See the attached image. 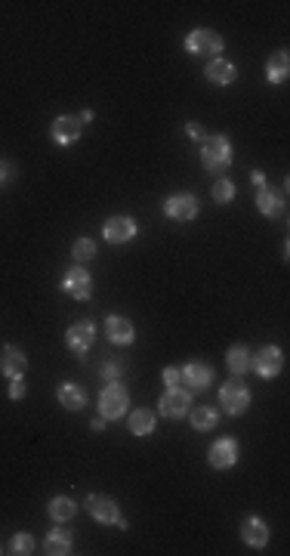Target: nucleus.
Returning a JSON list of instances; mask_svg holds the SVG:
<instances>
[{"label": "nucleus", "instance_id": "obj_1", "mask_svg": "<svg viewBox=\"0 0 290 556\" xmlns=\"http://www.w3.org/2000/svg\"><path fill=\"white\" fill-rule=\"evenodd\" d=\"M201 164L210 170V173H219L223 176L232 164V146L225 137H207L204 139V148H201Z\"/></svg>", "mask_w": 290, "mask_h": 556}, {"label": "nucleus", "instance_id": "obj_2", "mask_svg": "<svg viewBox=\"0 0 290 556\" xmlns=\"http://www.w3.org/2000/svg\"><path fill=\"white\" fill-rule=\"evenodd\" d=\"M219 402H223V411L238 417V415H244L247 405H250V389L244 387L241 377H232V380L219 389Z\"/></svg>", "mask_w": 290, "mask_h": 556}, {"label": "nucleus", "instance_id": "obj_3", "mask_svg": "<svg viewBox=\"0 0 290 556\" xmlns=\"http://www.w3.org/2000/svg\"><path fill=\"white\" fill-rule=\"evenodd\" d=\"M186 47H188V53H195V56H216V53H223V38H219L216 31H210V28H195L186 38Z\"/></svg>", "mask_w": 290, "mask_h": 556}, {"label": "nucleus", "instance_id": "obj_4", "mask_svg": "<svg viewBox=\"0 0 290 556\" xmlns=\"http://www.w3.org/2000/svg\"><path fill=\"white\" fill-rule=\"evenodd\" d=\"M87 510H90V516L99 519V523H105V525H121V529L127 525L121 510H118V504L111 501V497H105V495H90L87 497Z\"/></svg>", "mask_w": 290, "mask_h": 556}, {"label": "nucleus", "instance_id": "obj_5", "mask_svg": "<svg viewBox=\"0 0 290 556\" xmlns=\"http://www.w3.org/2000/svg\"><path fill=\"white\" fill-rule=\"evenodd\" d=\"M127 405H130V396H127V389L121 387V383H108V387L102 389L99 411H102L105 417H121L127 411Z\"/></svg>", "mask_w": 290, "mask_h": 556}, {"label": "nucleus", "instance_id": "obj_6", "mask_svg": "<svg viewBox=\"0 0 290 556\" xmlns=\"http://www.w3.org/2000/svg\"><path fill=\"white\" fill-rule=\"evenodd\" d=\"M188 405H192V396H188V389H179V387H167V393L161 396V415L164 417H182L188 411Z\"/></svg>", "mask_w": 290, "mask_h": 556}, {"label": "nucleus", "instance_id": "obj_7", "mask_svg": "<svg viewBox=\"0 0 290 556\" xmlns=\"http://www.w3.org/2000/svg\"><path fill=\"white\" fill-rule=\"evenodd\" d=\"M250 368L257 371L259 377H278V371L284 368V355H281L278 346H266L257 353V359L250 362Z\"/></svg>", "mask_w": 290, "mask_h": 556}, {"label": "nucleus", "instance_id": "obj_8", "mask_svg": "<svg viewBox=\"0 0 290 556\" xmlns=\"http://www.w3.org/2000/svg\"><path fill=\"white\" fill-rule=\"evenodd\" d=\"M62 291H65V294H72L74 300H87V297H90V291H93V281H90V272H87V269H81V266L68 269V272H65V278H62Z\"/></svg>", "mask_w": 290, "mask_h": 556}, {"label": "nucleus", "instance_id": "obj_9", "mask_svg": "<svg viewBox=\"0 0 290 556\" xmlns=\"http://www.w3.org/2000/svg\"><path fill=\"white\" fill-rule=\"evenodd\" d=\"M207 461H210V467H216V470H225V467H232V463L238 461V442L232 439V436H225V439H216L214 445H210V454H207Z\"/></svg>", "mask_w": 290, "mask_h": 556}, {"label": "nucleus", "instance_id": "obj_10", "mask_svg": "<svg viewBox=\"0 0 290 556\" xmlns=\"http://www.w3.org/2000/svg\"><path fill=\"white\" fill-rule=\"evenodd\" d=\"M93 340H96V327L90 325V322H77V325H72L65 331V343L74 349V353H87L90 346H93Z\"/></svg>", "mask_w": 290, "mask_h": 556}, {"label": "nucleus", "instance_id": "obj_11", "mask_svg": "<svg viewBox=\"0 0 290 556\" xmlns=\"http://www.w3.org/2000/svg\"><path fill=\"white\" fill-rule=\"evenodd\" d=\"M105 334H108V340H111V343H118V346L133 343V337H136L133 322H130V318H124V316H108V318H105Z\"/></svg>", "mask_w": 290, "mask_h": 556}, {"label": "nucleus", "instance_id": "obj_12", "mask_svg": "<svg viewBox=\"0 0 290 556\" xmlns=\"http://www.w3.org/2000/svg\"><path fill=\"white\" fill-rule=\"evenodd\" d=\"M105 241H111V245H124V241H130L133 235H136V223H133L130 217H111L108 223H105Z\"/></svg>", "mask_w": 290, "mask_h": 556}, {"label": "nucleus", "instance_id": "obj_13", "mask_svg": "<svg viewBox=\"0 0 290 556\" xmlns=\"http://www.w3.org/2000/svg\"><path fill=\"white\" fill-rule=\"evenodd\" d=\"M164 213L170 219H195L198 217V198L195 195H173L167 198Z\"/></svg>", "mask_w": 290, "mask_h": 556}, {"label": "nucleus", "instance_id": "obj_14", "mask_svg": "<svg viewBox=\"0 0 290 556\" xmlns=\"http://www.w3.org/2000/svg\"><path fill=\"white\" fill-rule=\"evenodd\" d=\"M49 133H53V139L59 142V146H68V142H74L77 137H81V121L72 118V115H62V118L53 121Z\"/></svg>", "mask_w": 290, "mask_h": 556}, {"label": "nucleus", "instance_id": "obj_15", "mask_svg": "<svg viewBox=\"0 0 290 556\" xmlns=\"http://www.w3.org/2000/svg\"><path fill=\"white\" fill-rule=\"evenodd\" d=\"M25 368H28V359H25L22 349H19V346H6L3 349V359H0V371H3L10 380H16V377L25 374Z\"/></svg>", "mask_w": 290, "mask_h": 556}, {"label": "nucleus", "instance_id": "obj_16", "mask_svg": "<svg viewBox=\"0 0 290 556\" xmlns=\"http://www.w3.org/2000/svg\"><path fill=\"white\" fill-rule=\"evenodd\" d=\"M241 538H244V544H250V547H266V541H268V525H266L259 516L244 519Z\"/></svg>", "mask_w": 290, "mask_h": 556}, {"label": "nucleus", "instance_id": "obj_17", "mask_svg": "<svg viewBox=\"0 0 290 556\" xmlns=\"http://www.w3.org/2000/svg\"><path fill=\"white\" fill-rule=\"evenodd\" d=\"M182 377H186V383L192 389H207L210 380H214V371H210V365H204V362H192V365L182 368Z\"/></svg>", "mask_w": 290, "mask_h": 556}, {"label": "nucleus", "instance_id": "obj_18", "mask_svg": "<svg viewBox=\"0 0 290 556\" xmlns=\"http://www.w3.org/2000/svg\"><path fill=\"white\" fill-rule=\"evenodd\" d=\"M257 208L263 217H278L281 210H284V201H281V195L275 189H268V185H263L257 195Z\"/></svg>", "mask_w": 290, "mask_h": 556}, {"label": "nucleus", "instance_id": "obj_19", "mask_svg": "<svg viewBox=\"0 0 290 556\" xmlns=\"http://www.w3.org/2000/svg\"><path fill=\"white\" fill-rule=\"evenodd\" d=\"M204 75H207V81H214V84H219V87H225V84H232L238 77V71H235V65H232V62H225V59H214L207 65V71H204Z\"/></svg>", "mask_w": 290, "mask_h": 556}, {"label": "nucleus", "instance_id": "obj_20", "mask_svg": "<svg viewBox=\"0 0 290 556\" xmlns=\"http://www.w3.org/2000/svg\"><path fill=\"white\" fill-rule=\"evenodd\" d=\"M72 550V532L68 529H53L47 534V553L49 556H65Z\"/></svg>", "mask_w": 290, "mask_h": 556}, {"label": "nucleus", "instance_id": "obj_21", "mask_svg": "<svg viewBox=\"0 0 290 556\" xmlns=\"http://www.w3.org/2000/svg\"><path fill=\"white\" fill-rule=\"evenodd\" d=\"M266 75H268V81H272V84H284V81H287V75H290V59H287L284 49H281V53H275L272 59H268Z\"/></svg>", "mask_w": 290, "mask_h": 556}, {"label": "nucleus", "instance_id": "obj_22", "mask_svg": "<svg viewBox=\"0 0 290 556\" xmlns=\"http://www.w3.org/2000/svg\"><path fill=\"white\" fill-rule=\"evenodd\" d=\"M77 513V504L72 497H53L49 501V519H56V523H72Z\"/></svg>", "mask_w": 290, "mask_h": 556}, {"label": "nucleus", "instance_id": "obj_23", "mask_svg": "<svg viewBox=\"0 0 290 556\" xmlns=\"http://www.w3.org/2000/svg\"><path fill=\"white\" fill-rule=\"evenodd\" d=\"M59 402H62V408L77 411V408H83L87 396H83V389L74 387V383H62V387H59Z\"/></svg>", "mask_w": 290, "mask_h": 556}, {"label": "nucleus", "instance_id": "obj_24", "mask_svg": "<svg viewBox=\"0 0 290 556\" xmlns=\"http://www.w3.org/2000/svg\"><path fill=\"white\" fill-rule=\"evenodd\" d=\"M250 349L247 346H232L229 349V368H232V374H247L250 371Z\"/></svg>", "mask_w": 290, "mask_h": 556}, {"label": "nucleus", "instance_id": "obj_25", "mask_svg": "<svg viewBox=\"0 0 290 556\" xmlns=\"http://www.w3.org/2000/svg\"><path fill=\"white\" fill-rule=\"evenodd\" d=\"M130 430L136 433V436H148V433L154 430V415L148 408H139L130 415Z\"/></svg>", "mask_w": 290, "mask_h": 556}, {"label": "nucleus", "instance_id": "obj_26", "mask_svg": "<svg viewBox=\"0 0 290 556\" xmlns=\"http://www.w3.org/2000/svg\"><path fill=\"white\" fill-rule=\"evenodd\" d=\"M192 426H195V430H201V433L214 430V426H216V411L214 408H195L192 411Z\"/></svg>", "mask_w": 290, "mask_h": 556}, {"label": "nucleus", "instance_id": "obj_27", "mask_svg": "<svg viewBox=\"0 0 290 556\" xmlns=\"http://www.w3.org/2000/svg\"><path fill=\"white\" fill-rule=\"evenodd\" d=\"M93 254H96V245L90 238H77L74 241V247H72V256L77 263H87V260H93Z\"/></svg>", "mask_w": 290, "mask_h": 556}, {"label": "nucleus", "instance_id": "obj_28", "mask_svg": "<svg viewBox=\"0 0 290 556\" xmlns=\"http://www.w3.org/2000/svg\"><path fill=\"white\" fill-rule=\"evenodd\" d=\"M214 198L219 204H229L232 198H235V185H232V180H216L214 183Z\"/></svg>", "mask_w": 290, "mask_h": 556}, {"label": "nucleus", "instance_id": "obj_29", "mask_svg": "<svg viewBox=\"0 0 290 556\" xmlns=\"http://www.w3.org/2000/svg\"><path fill=\"white\" fill-rule=\"evenodd\" d=\"M31 550H34V538H31V534H16V538H13V553L28 556Z\"/></svg>", "mask_w": 290, "mask_h": 556}, {"label": "nucleus", "instance_id": "obj_30", "mask_svg": "<svg viewBox=\"0 0 290 556\" xmlns=\"http://www.w3.org/2000/svg\"><path fill=\"white\" fill-rule=\"evenodd\" d=\"M25 393H28L25 380H22V377H16V380L10 383V399H25Z\"/></svg>", "mask_w": 290, "mask_h": 556}, {"label": "nucleus", "instance_id": "obj_31", "mask_svg": "<svg viewBox=\"0 0 290 556\" xmlns=\"http://www.w3.org/2000/svg\"><path fill=\"white\" fill-rule=\"evenodd\" d=\"M179 380H182L179 368H164V383H167V387H179Z\"/></svg>", "mask_w": 290, "mask_h": 556}, {"label": "nucleus", "instance_id": "obj_32", "mask_svg": "<svg viewBox=\"0 0 290 556\" xmlns=\"http://www.w3.org/2000/svg\"><path fill=\"white\" fill-rule=\"evenodd\" d=\"M105 377H108L111 383H118V380H121V365H115V362H108V365H105Z\"/></svg>", "mask_w": 290, "mask_h": 556}, {"label": "nucleus", "instance_id": "obj_33", "mask_svg": "<svg viewBox=\"0 0 290 556\" xmlns=\"http://www.w3.org/2000/svg\"><path fill=\"white\" fill-rule=\"evenodd\" d=\"M186 130H188V137H192V139H204V127H201V124H195V121L186 127Z\"/></svg>", "mask_w": 290, "mask_h": 556}, {"label": "nucleus", "instance_id": "obj_34", "mask_svg": "<svg viewBox=\"0 0 290 556\" xmlns=\"http://www.w3.org/2000/svg\"><path fill=\"white\" fill-rule=\"evenodd\" d=\"M90 426H93V430H96V433H99V430H105V415H102V417H99V415H96V417H93V424H90Z\"/></svg>", "mask_w": 290, "mask_h": 556}, {"label": "nucleus", "instance_id": "obj_35", "mask_svg": "<svg viewBox=\"0 0 290 556\" xmlns=\"http://www.w3.org/2000/svg\"><path fill=\"white\" fill-rule=\"evenodd\" d=\"M253 183H257L259 189H263V185H266V176H263V170H253Z\"/></svg>", "mask_w": 290, "mask_h": 556}, {"label": "nucleus", "instance_id": "obj_36", "mask_svg": "<svg viewBox=\"0 0 290 556\" xmlns=\"http://www.w3.org/2000/svg\"><path fill=\"white\" fill-rule=\"evenodd\" d=\"M0 183H3V167H0Z\"/></svg>", "mask_w": 290, "mask_h": 556}]
</instances>
